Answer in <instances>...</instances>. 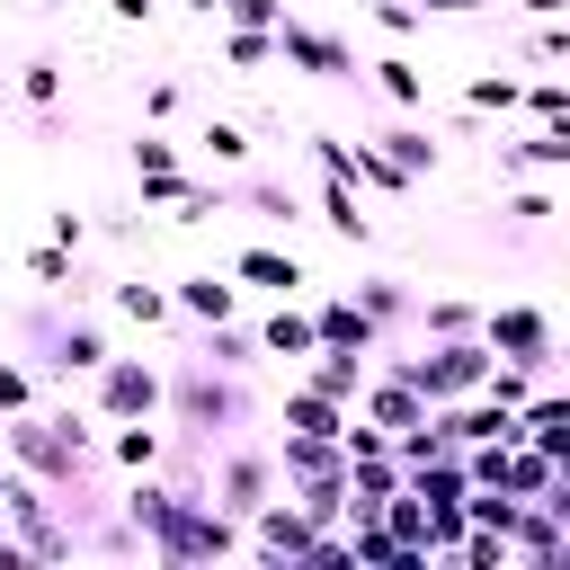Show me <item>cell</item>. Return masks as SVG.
<instances>
[{"label":"cell","mask_w":570,"mask_h":570,"mask_svg":"<svg viewBox=\"0 0 570 570\" xmlns=\"http://www.w3.org/2000/svg\"><path fill=\"white\" fill-rule=\"evenodd\" d=\"M134 169H142V178L178 169V142H169V134H134Z\"/></svg>","instance_id":"30"},{"label":"cell","mask_w":570,"mask_h":570,"mask_svg":"<svg viewBox=\"0 0 570 570\" xmlns=\"http://www.w3.org/2000/svg\"><path fill=\"white\" fill-rule=\"evenodd\" d=\"M481 347H490V356H508V365L552 374V312H543V303H499V312L481 321Z\"/></svg>","instance_id":"3"},{"label":"cell","mask_w":570,"mask_h":570,"mask_svg":"<svg viewBox=\"0 0 570 570\" xmlns=\"http://www.w3.org/2000/svg\"><path fill=\"white\" fill-rule=\"evenodd\" d=\"M276 53L303 62L312 80H356V53H347L338 36H321V27H303V18H276Z\"/></svg>","instance_id":"6"},{"label":"cell","mask_w":570,"mask_h":570,"mask_svg":"<svg viewBox=\"0 0 570 570\" xmlns=\"http://www.w3.org/2000/svg\"><path fill=\"white\" fill-rule=\"evenodd\" d=\"M356 312H365L374 330H392V321L410 312V294H401V276H365V285H356Z\"/></svg>","instance_id":"19"},{"label":"cell","mask_w":570,"mask_h":570,"mask_svg":"<svg viewBox=\"0 0 570 570\" xmlns=\"http://www.w3.org/2000/svg\"><path fill=\"white\" fill-rule=\"evenodd\" d=\"M525 9H534V18H561V9H570V0H525Z\"/></svg>","instance_id":"37"},{"label":"cell","mask_w":570,"mask_h":570,"mask_svg":"<svg viewBox=\"0 0 570 570\" xmlns=\"http://www.w3.org/2000/svg\"><path fill=\"white\" fill-rule=\"evenodd\" d=\"M517 445L570 463V401H561V392H525V401H517Z\"/></svg>","instance_id":"8"},{"label":"cell","mask_w":570,"mask_h":570,"mask_svg":"<svg viewBox=\"0 0 570 570\" xmlns=\"http://www.w3.org/2000/svg\"><path fill=\"white\" fill-rule=\"evenodd\" d=\"M45 365H53V374H98V365H107V330H98V321H62L53 347H45Z\"/></svg>","instance_id":"10"},{"label":"cell","mask_w":570,"mask_h":570,"mask_svg":"<svg viewBox=\"0 0 570 570\" xmlns=\"http://www.w3.org/2000/svg\"><path fill=\"white\" fill-rule=\"evenodd\" d=\"M338 419H347V401H321L312 383L285 392V428H303V436H338Z\"/></svg>","instance_id":"15"},{"label":"cell","mask_w":570,"mask_h":570,"mask_svg":"<svg viewBox=\"0 0 570 570\" xmlns=\"http://www.w3.org/2000/svg\"><path fill=\"white\" fill-rule=\"evenodd\" d=\"M160 410H169L187 436H232V428L258 410V392H249L232 365H205V356H187L178 374H160Z\"/></svg>","instance_id":"2"},{"label":"cell","mask_w":570,"mask_h":570,"mask_svg":"<svg viewBox=\"0 0 570 570\" xmlns=\"http://www.w3.org/2000/svg\"><path fill=\"white\" fill-rule=\"evenodd\" d=\"M223 18H232V27H276L285 0H223Z\"/></svg>","instance_id":"33"},{"label":"cell","mask_w":570,"mask_h":570,"mask_svg":"<svg viewBox=\"0 0 570 570\" xmlns=\"http://www.w3.org/2000/svg\"><path fill=\"white\" fill-rule=\"evenodd\" d=\"M98 410H107V419H151V410H160V365L107 356V365H98Z\"/></svg>","instance_id":"5"},{"label":"cell","mask_w":570,"mask_h":570,"mask_svg":"<svg viewBox=\"0 0 570 570\" xmlns=\"http://www.w3.org/2000/svg\"><path fill=\"white\" fill-rule=\"evenodd\" d=\"M169 312H187V321H232V285H223L214 267H205V276H178Z\"/></svg>","instance_id":"14"},{"label":"cell","mask_w":570,"mask_h":570,"mask_svg":"<svg viewBox=\"0 0 570 570\" xmlns=\"http://www.w3.org/2000/svg\"><path fill=\"white\" fill-rule=\"evenodd\" d=\"M232 276H249V285H267V294H303V285H312L294 249H240V258H232Z\"/></svg>","instance_id":"11"},{"label":"cell","mask_w":570,"mask_h":570,"mask_svg":"<svg viewBox=\"0 0 570 570\" xmlns=\"http://www.w3.org/2000/svg\"><path fill=\"white\" fill-rule=\"evenodd\" d=\"M223 62H232V71L276 62V27H232V36H223Z\"/></svg>","instance_id":"20"},{"label":"cell","mask_w":570,"mask_h":570,"mask_svg":"<svg viewBox=\"0 0 570 570\" xmlns=\"http://www.w3.org/2000/svg\"><path fill=\"white\" fill-rule=\"evenodd\" d=\"M107 454H116V463H125V472H151V463H160V454H169V445H160V428H142V419H125V428H116V436H107Z\"/></svg>","instance_id":"18"},{"label":"cell","mask_w":570,"mask_h":570,"mask_svg":"<svg viewBox=\"0 0 570 570\" xmlns=\"http://www.w3.org/2000/svg\"><path fill=\"white\" fill-rule=\"evenodd\" d=\"M187 9H205V18H223V0H187Z\"/></svg>","instance_id":"38"},{"label":"cell","mask_w":570,"mask_h":570,"mask_svg":"<svg viewBox=\"0 0 570 570\" xmlns=\"http://www.w3.org/2000/svg\"><path fill=\"white\" fill-rule=\"evenodd\" d=\"M240 525H249L258 561H312V525H303V508H294V499H267V508H249Z\"/></svg>","instance_id":"7"},{"label":"cell","mask_w":570,"mask_h":570,"mask_svg":"<svg viewBox=\"0 0 570 570\" xmlns=\"http://www.w3.org/2000/svg\"><path fill=\"white\" fill-rule=\"evenodd\" d=\"M383 142H392V151H383V160H392V169H401V178H419V169H436V142H428V134H419V125H401V134H383Z\"/></svg>","instance_id":"23"},{"label":"cell","mask_w":570,"mask_h":570,"mask_svg":"<svg viewBox=\"0 0 570 570\" xmlns=\"http://www.w3.org/2000/svg\"><path fill=\"white\" fill-rule=\"evenodd\" d=\"M499 169H570V125H543L534 142H517Z\"/></svg>","instance_id":"16"},{"label":"cell","mask_w":570,"mask_h":570,"mask_svg":"<svg viewBox=\"0 0 570 570\" xmlns=\"http://www.w3.org/2000/svg\"><path fill=\"white\" fill-rule=\"evenodd\" d=\"M463 107H517V80L508 71H481V80H463Z\"/></svg>","instance_id":"28"},{"label":"cell","mask_w":570,"mask_h":570,"mask_svg":"<svg viewBox=\"0 0 570 570\" xmlns=\"http://www.w3.org/2000/svg\"><path fill=\"white\" fill-rule=\"evenodd\" d=\"M116 312L142 321V330H160V321H169V294H160V285H116Z\"/></svg>","instance_id":"25"},{"label":"cell","mask_w":570,"mask_h":570,"mask_svg":"<svg viewBox=\"0 0 570 570\" xmlns=\"http://www.w3.org/2000/svg\"><path fill=\"white\" fill-rule=\"evenodd\" d=\"M276 499V454L267 445H223V463H214V508L240 525L249 508H267Z\"/></svg>","instance_id":"4"},{"label":"cell","mask_w":570,"mask_h":570,"mask_svg":"<svg viewBox=\"0 0 570 570\" xmlns=\"http://www.w3.org/2000/svg\"><path fill=\"white\" fill-rule=\"evenodd\" d=\"M196 142H205V151H214L223 169H240V160H249V134H240V125H205Z\"/></svg>","instance_id":"29"},{"label":"cell","mask_w":570,"mask_h":570,"mask_svg":"<svg viewBox=\"0 0 570 570\" xmlns=\"http://www.w3.org/2000/svg\"><path fill=\"white\" fill-rule=\"evenodd\" d=\"M312 338H321V347H356V356H365L383 330H374V321H365L347 294H330V303H312Z\"/></svg>","instance_id":"9"},{"label":"cell","mask_w":570,"mask_h":570,"mask_svg":"<svg viewBox=\"0 0 570 570\" xmlns=\"http://www.w3.org/2000/svg\"><path fill=\"white\" fill-rule=\"evenodd\" d=\"M9 428V463L18 472H36L45 490H80V472H89V445H98V428L80 419V410H9L0 419Z\"/></svg>","instance_id":"1"},{"label":"cell","mask_w":570,"mask_h":570,"mask_svg":"<svg viewBox=\"0 0 570 570\" xmlns=\"http://www.w3.org/2000/svg\"><path fill=\"white\" fill-rule=\"evenodd\" d=\"M178 98H187L178 80H151V89H142V116H178Z\"/></svg>","instance_id":"34"},{"label":"cell","mask_w":570,"mask_h":570,"mask_svg":"<svg viewBox=\"0 0 570 570\" xmlns=\"http://www.w3.org/2000/svg\"><path fill=\"white\" fill-rule=\"evenodd\" d=\"M517 98H534L543 125H570V89H561V80H534V89H517Z\"/></svg>","instance_id":"32"},{"label":"cell","mask_w":570,"mask_h":570,"mask_svg":"<svg viewBox=\"0 0 570 570\" xmlns=\"http://www.w3.org/2000/svg\"><path fill=\"white\" fill-rule=\"evenodd\" d=\"M18 98H36V107H53V98H62V62H45V53H36V62L18 71Z\"/></svg>","instance_id":"27"},{"label":"cell","mask_w":570,"mask_h":570,"mask_svg":"<svg viewBox=\"0 0 570 570\" xmlns=\"http://www.w3.org/2000/svg\"><path fill=\"white\" fill-rule=\"evenodd\" d=\"M321 223H330L338 240H365V214H356V187H347V178L321 187Z\"/></svg>","instance_id":"21"},{"label":"cell","mask_w":570,"mask_h":570,"mask_svg":"<svg viewBox=\"0 0 570 570\" xmlns=\"http://www.w3.org/2000/svg\"><path fill=\"white\" fill-rule=\"evenodd\" d=\"M374 80H383V98H392V107H419V98H428L419 62H401V53H383V62H374Z\"/></svg>","instance_id":"22"},{"label":"cell","mask_w":570,"mask_h":570,"mask_svg":"<svg viewBox=\"0 0 570 570\" xmlns=\"http://www.w3.org/2000/svg\"><path fill=\"white\" fill-rule=\"evenodd\" d=\"M45 9H53V0H45Z\"/></svg>","instance_id":"39"},{"label":"cell","mask_w":570,"mask_h":570,"mask_svg":"<svg viewBox=\"0 0 570 570\" xmlns=\"http://www.w3.org/2000/svg\"><path fill=\"white\" fill-rule=\"evenodd\" d=\"M419 18H472V9H490V0H410Z\"/></svg>","instance_id":"35"},{"label":"cell","mask_w":570,"mask_h":570,"mask_svg":"<svg viewBox=\"0 0 570 570\" xmlns=\"http://www.w3.org/2000/svg\"><path fill=\"white\" fill-rule=\"evenodd\" d=\"M419 321H428L436 338H463V330H481V312H472V303H454V294H436V303H428Z\"/></svg>","instance_id":"26"},{"label":"cell","mask_w":570,"mask_h":570,"mask_svg":"<svg viewBox=\"0 0 570 570\" xmlns=\"http://www.w3.org/2000/svg\"><path fill=\"white\" fill-rule=\"evenodd\" d=\"M27 276L53 285V294H71V249H62V240H36V249H27Z\"/></svg>","instance_id":"24"},{"label":"cell","mask_w":570,"mask_h":570,"mask_svg":"<svg viewBox=\"0 0 570 570\" xmlns=\"http://www.w3.org/2000/svg\"><path fill=\"white\" fill-rule=\"evenodd\" d=\"M321 401H356V383H365V356L356 347H312V374H303Z\"/></svg>","instance_id":"12"},{"label":"cell","mask_w":570,"mask_h":570,"mask_svg":"<svg viewBox=\"0 0 570 570\" xmlns=\"http://www.w3.org/2000/svg\"><path fill=\"white\" fill-rule=\"evenodd\" d=\"M321 338H312V312H294V294H285V312H267L258 321V356H312Z\"/></svg>","instance_id":"13"},{"label":"cell","mask_w":570,"mask_h":570,"mask_svg":"<svg viewBox=\"0 0 570 570\" xmlns=\"http://www.w3.org/2000/svg\"><path fill=\"white\" fill-rule=\"evenodd\" d=\"M151 9H160V0H107V18H125V27H142Z\"/></svg>","instance_id":"36"},{"label":"cell","mask_w":570,"mask_h":570,"mask_svg":"<svg viewBox=\"0 0 570 570\" xmlns=\"http://www.w3.org/2000/svg\"><path fill=\"white\" fill-rule=\"evenodd\" d=\"M27 401H36V374H27L18 356H0V419H9V410H27Z\"/></svg>","instance_id":"31"},{"label":"cell","mask_w":570,"mask_h":570,"mask_svg":"<svg viewBox=\"0 0 570 570\" xmlns=\"http://www.w3.org/2000/svg\"><path fill=\"white\" fill-rule=\"evenodd\" d=\"M214 338H205V365H232V374H249L258 365V330H232V321H205Z\"/></svg>","instance_id":"17"}]
</instances>
